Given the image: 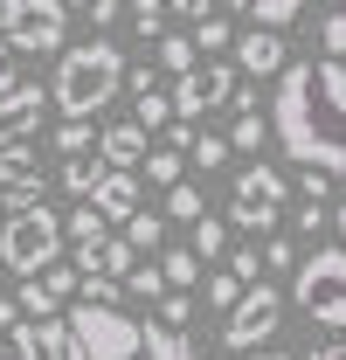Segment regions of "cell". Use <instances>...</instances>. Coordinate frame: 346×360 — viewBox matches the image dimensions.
Returning <instances> with one entry per match:
<instances>
[{
	"label": "cell",
	"instance_id": "6da1fadb",
	"mask_svg": "<svg viewBox=\"0 0 346 360\" xmlns=\"http://www.w3.org/2000/svg\"><path fill=\"white\" fill-rule=\"evenodd\" d=\"M270 132H277V146H284L291 160L346 180V63H333V56L291 63V70L277 77Z\"/></svg>",
	"mask_w": 346,
	"mask_h": 360
},
{
	"label": "cell",
	"instance_id": "7a4b0ae2",
	"mask_svg": "<svg viewBox=\"0 0 346 360\" xmlns=\"http://www.w3.org/2000/svg\"><path fill=\"white\" fill-rule=\"evenodd\" d=\"M70 360H201L194 340L167 319H125L118 305H70Z\"/></svg>",
	"mask_w": 346,
	"mask_h": 360
},
{
	"label": "cell",
	"instance_id": "3957f363",
	"mask_svg": "<svg viewBox=\"0 0 346 360\" xmlns=\"http://www.w3.org/2000/svg\"><path fill=\"white\" fill-rule=\"evenodd\" d=\"M125 56H118V42H104V35H90V42L63 49V63H56V111L63 118H97L118 90H125Z\"/></svg>",
	"mask_w": 346,
	"mask_h": 360
},
{
	"label": "cell",
	"instance_id": "277c9868",
	"mask_svg": "<svg viewBox=\"0 0 346 360\" xmlns=\"http://www.w3.org/2000/svg\"><path fill=\"white\" fill-rule=\"evenodd\" d=\"M63 243L70 229L49 201H28V208H7V229H0V264L21 270V277H42L49 264H63Z\"/></svg>",
	"mask_w": 346,
	"mask_h": 360
},
{
	"label": "cell",
	"instance_id": "5b68a950",
	"mask_svg": "<svg viewBox=\"0 0 346 360\" xmlns=\"http://www.w3.org/2000/svg\"><path fill=\"white\" fill-rule=\"evenodd\" d=\"M291 305H298L312 326H346V250L340 243L312 250V257L291 270Z\"/></svg>",
	"mask_w": 346,
	"mask_h": 360
},
{
	"label": "cell",
	"instance_id": "8992f818",
	"mask_svg": "<svg viewBox=\"0 0 346 360\" xmlns=\"http://www.w3.org/2000/svg\"><path fill=\"white\" fill-rule=\"evenodd\" d=\"M0 35L21 49V56H63V35H70V14H63V0H0Z\"/></svg>",
	"mask_w": 346,
	"mask_h": 360
},
{
	"label": "cell",
	"instance_id": "52a82bcc",
	"mask_svg": "<svg viewBox=\"0 0 346 360\" xmlns=\"http://www.w3.org/2000/svg\"><path fill=\"white\" fill-rule=\"evenodd\" d=\"M277 326H284V291H277V284H250L243 305L222 319V347H229V354H257Z\"/></svg>",
	"mask_w": 346,
	"mask_h": 360
},
{
	"label": "cell",
	"instance_id": "ba28073f",
	"mask_svg": "<svg viewBox=\"0 0 346 360\" xmlns=\"http://www.w3.org/2000/svg\"><path fill=\"white\" fill-rule=\"evenodd\" d=\"M236 63H194L187 77H173V118H201V111H215V104H236Z\"/></svg>",
	"mask_w": 346,
	"mask_h": 360
},
{
	"label": "cell",
	"instance_id": "9c48e42d",
	"mask_svg": "<svg viewBox=\"0 0 346 360\" xmlns=\"http://www.w3.org/2000/svg\"><path fill=\"white\" fill-rule=\"evenodd\" d=\"M77 291H84V270L77 264H49L42 277H21V319H63L77 305Z\"/></svg>",
	"mask_w": 346,
	"mask_h": 360
},
{
	"label": "cell",
	"instance_id": "30bf717a",
	"mask_svg": "<svg viewBox=\"0 0 346 360\" xmlns=\"http://www.w3.org/2000/svg\"><path fill=\"white\" fill-rule=\"evenodd\" d=\"M42 104L49 90L42 84H14L7 97H0V146H21V139H35V125H42Z\"/></svg>",
	"mask_w": 346,
	"mask_h": 360
},
{
	"label": "cell",
	"instance_id": "8fae6325",
	"mask_svg": "<svg viewBox=\"0 0 346 360\" xmlns=\"http://www.w3.org/2000/svg\"><path fill=\"white\" fill-rule=\"evenodd\" d=\"M236 70H250V77H284V70H291L284 35H277V28H250V35H236Z\"/></svg>",
	"mask_w": 346,
	"mask_h": 360
},
{
	"label": "cell",
	"instance_id": "7c38bea8",
	"mask_svg": "<svg viewBox=\"0 0 346 360\" xmlns=\"http://www.w3.org/2000/svg\"><path fill=\"white\" fill-rule=\"evenodd\" d=\"M14 354H21V360H70V319L14 326Z\"/></svg>",
	"mask_w": 346,
	"mask_h": 360
},
{
	"label": "cell",
	"instance_id": "4fadbf2b",
	"mask_svg": "<svg viewBox=\"0 0 346 360\" xmlns=\"http://www.w3.org/2000/svg\"><path fill=\"white\" fill-rule=\"evenodd\" d=\"M284 194H291V187H284V174H277L270 160H257V167L236 174V201H243V208H284Z\"/></svg>",
	"mask_w": 346,
	"mask_h": 360
},
{
	"label": "cell",
	"instance_id": "5bb4252c",
	"mask_svg": "<svg viewBox=\"0 0 346 360\" xmlns=\"http://www.w3.org/2000/svg\"><path fill=\"white\" fill-rule=\"evenodd\" d=\"M90 208H97L104 222H132V215H139V180L111 167V180H104V187L90 194Z\"/></svg>",
	"mask_w": 346,
	"mask_h": 360
},
{
	"label": "cell",
	"instance_id": "9a60e30c",
	"mask_svg": "<svg viewBox=\"0 0 346 360\" xmlns=\"http://www.w3.org/2000/svg\"><path fill=\"white\" fill-rule=\"evenodd\" d=\"M97 153H104L118 174H132V167H146V153H153V146H146V125H111V132L97 139Z\"/></svg>",
	"mask_w": 346,
	"mask_h": 360
},
{
	"label": "cell",
	"instance_id": "2e32d148",
	"mask_svg": "<svg viewBox=\"0 0 346 360\" xmlns=\"http://www.w3.org/2000/svg\"><path fill=\"white\" fill-rule=\"evenodd\" d=\"M77 270H97V277H118V284H125L132 270H139V250H132L125 236H111V243L84 250V257H77Z\"/></svg>",
	"mask_w": 346,
	"mask_h": 360
},
{
	"label": "cell",
	"instance_id": "e0dca14e",
	"mask_svg": "<svg viewBox=\"0 0 346 360\" xmlns=\"http://www.w3.org/2000/svg\"><path fill=\"white\" fill-rule=\"evenodd\" d=\"M104 180H111V160H104V153H77V160H63V187H70L77 201H90Z\"/></svg>",
	"mask_w": 346,
	"mask_h": 360
},
{
	"label": "cell",
	"instance_id": "ac0fdd59",
	"mask_svg": "<svg viewBox=\"0 0 346 360\" xmlns=\"http://www.w3.org/2000/svg\"><path fill=\"white\" fill-rule=\"evenodd\" d=\"M132 125H146V132H167V125H173V97H167L160 84L139 90V104H132Z\"/></svg>",
	"mask_w": 346,
	"mask_h": 360
},
{
	"label": "cell",
	"instance_id": "d6986e66",
	"mask_svg": "<svg viewBox=\"0 0 346 360\" xmlns=\"http://www.w3.org/2000/svg\"><path fill=\"white\" fill-rule=\"evenodd\" d=\"M187 250H194L201 264H222V257H229V222L201 215V222H194V243H187Z\"/></svg>",
	"mask_w": 346,
	"mask_h": 360
},
{
	"label": "cell",
	"instance_id": "ffe728a7",
	"mask_svg": "<svg viewBox=\"0 0 346 360\" xmlns=\"http://www.w3.org/2000/svg\"><path fill=\"white\" fill-rule=\"evenodd\" d=\"M153 63H160L167 77H187V70H194V35H160V42H153Z\"/></svg>",
	"mask_w": 346,
	"mask_h": 360
},
{
	"label": "cell",
	"instance_id": "44dd1931",
	"mask_svg": "<svg viewBox=\"0 0 346 360\" xmlns=\"http://www.w3.org/2000/svg\"><path fill=\"white\" fill-rule=\"evenodd\" d=\"M63 229H70V243H77V257H84V250H97V243H111V236H104V215H97V208H77V215H63Z\"/></svg>",
	"mask_w": 346,
	"mask_h": 360
},
{
	"label": "cell",
	"instance_id": "7402d4cb",
	"mask_svg": "<svg viewBox=\"0 0 346 360\" xmlns=\"http://www.w3.org/2000/svg\"><path fill=\"white\" fill-rule=\"evenodd\" d=\"M125 243L139 250V257H146V250H160V243H167V215H153V208H139V215L125 222Z\"/></svg>",
	"mask_w": 346,
	"mask_h": 360
},
{
	"label": "cell",
	"instance_id": "603a6c76",
	"mask_svg": "<svg viewBox=\"0 0 346 360\" xmlns=\"http://www.w3.org/2000/svg\"><path fill=\"white\" fill-rule=\"evenodd\" d=\"M243 291H250V284H243V277H236V270H215V277H208V291H201V298H208V305H215L222 319L236 312V305H243Z\"/></svg>",
	"mask_w": 346,
	"mask_h": 360
},
{
	"label": "cell",
	"instance_id": "cb8c5ba5",
	"mask_svg": "<svg viewBox=\"0 0 346 360\" xmlns=\"http://www.w3.org/2000/svg\"><path fill=\"white\" fill-rule=\"evenodd\" d=\"M180 167H187V153H173V146H153L146 153V180L153 187H180Z\"/></svg>",
	"mask_w": 346,
	"mask_h": 360
},
{
	"label": "cell",
	"instance_id": "d4e9b609",
	"mask_svg": "<svg viewBox=\"0 0 346 360\" xmlns=\"http://www.w3.org/2000/svg\"><path fill=\"white\" fill-rule=\"evenodd\" d=\"M160 270H167L173 291H194V284H201V257H194V250H167V257H160Z\"/></svg>",
	"mask_w": 346,
	"mask_h": 360
},
{
	"label": "cell",
	"instance_id": "484cf974",
	"mask_svg": "<svg viewBox=\"0 0 346 360\" xmlns=\"http://www.w3.org/2000/svg\"><path fill=\"white\" fill-rule=\"evenodd\" d=\"M132 28H139V42H160L167 35V0H132Z\"/></svg>",
	"mask_w": 346,
	"mask_h": 360
},
{
	"label": "cell",
	"instance_id": "4316f807",
	"mask_svg": "<svg viewBox=\"0 0 346 360\" xmlns=\"http://www.w3.org/2000/svg\"><path fill=\"white\" fill-rule=\"evenodd\" d=\"M263 139H270V125H263V111H236V125H229V146H236V153H257Z\"/></svg>",
	"mask_w": 346,
	"mask_h": 360
},
{
	"label": "cell",
	"instance_id": "83f0119b",
	"mask_svg": "<svg viewBox=\"0 0 346 360\" xmlns=\"http://www.w3.org/2000/svg\"><path fill=\"white\" fill-rule=\"evenodd\" d=\"M167 215H173V222H187V229H194L201 215H208V208H201V187H187V180H180V187H167Z\"/></svg>",
	"mask_w": 346,
	"mask_h": 360
},
{
	"label": "cell",
	"instance_id": "f1b7e54d",
	"mask_svg": "<svg viewBox=\"0 0 346 360\" xmlns=\"http://www.w3.org/2000/svg\"><path fill=\"white\" fill-rule=\"evenodd\" d=\"M125 291H132V298H146V305H160V298H167V270H160V264H139L125 277Z\"/></svg>",
	"mask_w": 346,
	"mask_h": 360
},
{
	"label": "cell",
	"instance_id": "f546056e",
	"mask_svg": "<svg viewBox=\"0 0 346 360\" xmlns=\"http://www.w3.org/2000/svg\"><path fill=\"white\" fill-rule=\"evenodd\" d=\"M56 153H63V160L90 153V118H63V125H56Z\"/></svg>",
	"mask_w": 346,
	"mask_h": 360
},
{
	"label": "cell",
	"instance_id": "4dcf8cb0",
	"mask_svg": "<svg viewBox=\"0 0 346 360\" xmlns=\"http://www.w3.org/2000/svg\"><path fill=\"white\" fill-rule=\"evenodd\" d=\"M277 215H284V208H243V201L229 208V222L243 229V236H270V229H277Z\"/></svg>",
	"mask_w": 346,
	"mask_h": 360
},
{
	"label": "cell",
	"instance_id": "1f68e13d",
	"mask_svg": "<svg viewBox=\"0 0 346 360\" xmlns=\"http://www.w3.org/2000/svg\"><path fill=\"white\" fill-rule=\"evenodd\" d=\"M77 298H84V305H118V298H125V284H118V277H97V270H84V291H77Z\"/></svg>",
	"mask_w": 346,
	"mask_h": 360
},
{
	"label": "cell",
	"instance_id": "d6a6232c",
	"mask_svg": "<svg viewBox=\"0 0 346 360\" xmlns=\"http://www.w3.org/2000/svg\"><path fill=\"white\" fill-rule=\"evenodd\" d=\"M194 49H236V28L222 14H208V21H194Z\"/></svg>",
	"mask_w": 346,
	"mask_h": 360
},
{
	"label": "cell",
	"instance_id": "836d02e7",
	"mask_svg": "<svg viewBox=\"0 0 346 360\" xmlns=\"http://www.w3.org/2000/svg\"><path fill=\"white\" fill-rule=\"evenodd\" d=\"M319 49H326L333 63H340V56H346V7H333V14L319 21Z\"/></svg>",
	"mask_w": 346,
	"mask_h": 360
},
{
	"label": "cell",
	"instance_id": "e575fe53",
	"mask_svg": "<svg viewBox=\"0 0 346 360\" xmlns=\"http://www.w3.org/2000/svg\"><path fill=\"white\" fill-rule=\"evenodd\" d=\"M229 153H236V146H229V139H215V132H201V139H194V153H187V160H194V167H201V174H208V167H222V160H229Z\"/></svg>",
	"mask_w": 346,
	"mask_h": 360
},
{
	"label": "cell",
	"instance_id": "d590c367",
	"mask_svg": "<svg viewBox=\"0 0 346 360\" xmlns=\"http://www.w3.org/2000/svg\"><path fill=\"white\" fill-rule=\"evenodd\" d=\"M333 187H340V180H333V174H319V167H305V174H298V194L312 201V208H326V194H333Z\"/></svg>",
	"mask_w": 346,
	"mask_h": 360
},
{
	"label": "cell",
	"instance_id": "8d00e7d4",
	"mask_svg": "<svg viewBox=\"0 0 346 360\" xmlns=\"http://www.w3.org/2000/svg\"><path fill=\"white\" fill-rule=\"evenodd\" d=\"M14 84H28V77H21V49H14L7 35H0V97H7Z\"/></svg>",
	"mask_w": 346,
	"mask_h": 360
},
{
	"label": "cell",
	"instance_id": "74e56055",
	"mask_svg": "<svg viewBox=\"0 0 346 360\" xmlns=\"http://www.w3.org/2000/svg\"><path fill=\"white\" fill-rule=\"evenodd\" d=\"M160 319L187 333V319H194V298H187V291H167V298H160Z\"/></svg>",
	"mask_w": 346,
	"mask_h": 360
},
{
	"label": "cell",
	"instance_id": "f35d334b",
	"mask_svg": "<svg viewBox=\"0 0 346 360\" xmlns=\"http://www.w3.org/2000/svg\"><path fill=\"white\" fill-rule=\"evenodd\" d=\"M263 264L270 270H298V250H291L284 236H270V243H263Z\"/></svg>",
	"mask_w": 346,
	"mask_h": 360
},
{
	"label": "cell",
	"instance_id": "ab89813d",
	"mask_svg": "<svg viewBox=\"0 0 346 360\" xmlns=\"http://www.w3.org/2000/svg\"><path fill=\"white\" fill-rule=\"evenodd\" d=\"M14 326H21V305H14V298H0V360L14 354Z\"/></svg>",
	"mask_w": 346,
	"mask_h": 360
},
{
	"label": "cell",
	"instance_id": "60d3db41",
	"mask_svg": "<svg viewBox=\"0 0 346 360\" xmlns=\"http://www.w3.org/2000/svg\"><path fill=\"white\" fill-rule=\"evenodd\" d=\"M229 270H236L243 284H263V277H257V250H250V243H236V250H229Z\"/></svg>",
	"mask_w": 346,
	"mask_h": 360
},
{
	"label": "cell",
	"instance_id": "b9f144b4",
	"mask_svg": "<svg viewBox=\"0 0 346 360\" xmlns=\"http://www.w3.org/2000/svg\"><path fill=\"white\" fill-rule=\"evenodd\" d=\"M167 14H180V21H208L215 0H167Z\"/></svg>",
	"mask_w": 346,
	"mask_h": 360
},
{
	"label": "cell",
	"instance_id": "7bdbcfd3",
	"mask_svg": "<svg viewBox=\"0 0 346 360\" xmlns=\"http://www.w3.org/2000/svg\"><path fill=\"white\" fill-rule=\"evenodd\" d=\"M111 21H118V0H90V28H97V35H104V28H111Z\"/></svg>",
	"mask_w": 346,
	"mask_h": 360
},
{
	"label": "cell",
	"instance_id": "ee69618b",
	"mask_svg": "<svg viewBox=\"0 0 346 360\" xmlns=\"http://www.w3.org/2000/svg\"><path fill=\"white\" fill-rule=\"evenodd\" d=\"M333 243H340V250H346V201H340V208H333Z\"/></svg>",
	"mask_w": 346,
	"mask_h": 360
},
{
	"label": "cell",
	"instance_id": "f6af8a7d",
	"mask_svg": "<svg viewBox=\"0 0 346 360\" xmlns=\"http://www.w3.org/2000/svg\"><path fill=\"white\" fill-rule=\"evenodd\" d=\"M305 360H346V340H333V347H319V354H305Z\"/></svg>",
	"mask_w": 346,
	"mask_h": 360
},
{
	"label": "cell",
	"instance_id": "bcb514c9",
	"mask_svg": "<svg viewBox=\"0 0 346 360\" xmlns=\"http://www.w3.org/2000/svg\"><path fill=\"white\" fill-rule=\"evenodd\" d=\"M243 360H291V354H243Z\"/></svg>",
	"mask_w": 346,
	"mask_h": 360
},
{
	"label": "cell",
	"instance_id": "7dc6e473",
	"mask_svg": "<svg viewBox=\"0 0 346 360\" xmlns=\"http://www.w3.org/2000/svg\"><path fill=\"white\" fill-rule=\"evenodd\" d=\"M222 7H250V0H222Z\"/></svg>",
	"mask_w": 346,
	"mask_h": 360
},
{
	"label": "cell",
	"instance_id": "c3c4849f",
	"mask_svg": "<svg viewBox=\"0 0 346 360\" xmlns=\"http://www.w3.org/2000/svg\"><path fill=\"white\" fill-rule=\"evenodd\" d=\"M63 7H90V0H63Z\"/></svg>",
	"mask_w": 346,
	"mask_h": 360
},
{
	"label": "cell",
	"instance_id": "681fc988",
	"mask_svg": "<svg viewBox=\"0 0 346 360\" xmlns=\"http://www.w3.org/2000/svg\"><path fill=\"white\" fill-rule=\"evenodd\" d=\"M0 229H7V208H0Z\"/></svg>",
	"mask_w": 346,
	"mask_h": 360
},
{
	"label": "cell",
	"instance_id": "f907efd6",
	"mask_svg": "<svg viewBox=\"0 0 346 360\" xmlns=\"http://www.w3.org/2000/svg\"><path fill=\"white\" fill-rule=\"evenodd\" d=\"M333 7H346V0H333Z\"/></svg>",
	"mask_w": 346,
	"mask_h": 360
},
{
	"label": "cell",
	"instance_id": "816d5d0a",
	"mask_svg": "<svg viewBox=\"0 0 346 360\" xmlns=\"http://www.w3.org/2000/svg\"><path fill=\"white\" fill-rule=\"evenodd\" d=\"M0 277H7V264H0Z\"/></svg>",
	"mask_w": 346,
	"mask_h": 360
}]
</instances>
